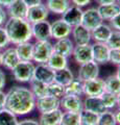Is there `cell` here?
<instances>
[{"label":"cell","instance_id":"6da1fadb","mask_svg":"<svg viewBox=\"0 0 120 125\" xmlns=\"http://www.w3.org/2000/svg\"><path fill=\"white\" fill-rule=\"evenodd\" d=\"M5 107L17 117H24L34 111L36 97L25 85H13L5 92Z\"/></svg>","mask_w":120,"mask_h":125},{"label":"cell","instance_id":"7a4b0ae2","mask_svg":"<svg viewBox=\"0 0 120 125\" xmlns=\"http://www.w3.org/2000/svg\"><path fill=\"white\" fill-rule=\"evenodd\" d=\"M3 27L7 33L11 45L13 46L33 40L32 24L26 19L9 18Z\"/></svg>","mask_w":120,"mask_h":125},{"label":"cell","instance_id":"3957f363","mask_svg":"<svg viewBox=\"0 0 120 125\" xmlns=\"http://www.w3.org/2000/svg\"><path fill=\"white\" fill-rule=\"evenodd\" d=\"M36 64L33 62L20 61L11 70V75L14 79L19 83H28L33 78V72Z\"/></svg>","mask_w":120,"mask_h":125},{"label":"cell","instance_id":"277c9868","mask_svg":"<svg viewBox=\"0 0 120 125\" xmlns=\"http://www.w3.org/2000/svg\"><path fill=\"white\" fill-rule=\"evenodd\" d=\"M53 52V44L51 41H34L33 56L34 64H46Z\"/></svg>","mask_w":120,"mask_h":125},{"label":"cell","instance_id":"5b68a950","mask_svg":"<svg viewBox=\"0 0 120 125\" xmlns=\"http://www.w3.org/2000/svg\"><path fill=\"white\" fill-rule=\"evenodd\" d=\"M100 73V66L94 61L85 62L78 66L77 70V78L83 83L98 77Z\"/></svg>","mask_w":120,"mask_h":125},{"label":"cell","instance_id":"8992f818","mask_svg":"<svg viewBox=\"0 0 120 125\" xmlns=\"http://www.w3.org/2000/svg\"><path fill=\"white\" fill-rule=\"evenodd\" d=\"M91 45H92L93 61L95 62H97L99 66L109 64L111 48L107 45V43L93 42V43H91Z\"/></svg>","mask_w":120,"mask_h":125},{"label":"cell","instance_id":"52a82bcc","mask_svg":"<svg viewBox=\"0 0 120 125\" xmlns=\"http://www.w3.org/2000/svg\"><path fill=\"white\" fill-rule=\"evenodd\" d=\"M33 39L36 41H51V24L48 20L32 24Z\"/></svg>","mask_w":120,"mask_h":125},{"label":"cell","instance_id":"ba28073f","mask_svg":"<svg viewBox=\"0 0 120 125\" xmlns=\"http://www.w3.org/2000/svg\"><path fill=\"white\" fill-rule=\"evenodd\" d=\"M103 21L96 7H87L86 10H83V17L80 24L90 31L93 30L96 26H98Z\"/></svg>","mask_w":120,"mask_h":125},{"label":"cell","instance_id":"9c48e42d","mask_svg":"<svg viewBox=\"0 0 120 125\" xmlns=\"http://www.w3.org/2000/svg\"><path fill=\"white\" fill-rule=\"evenodd\" d=\"M106 91V83L104 79L99 76L94 79L88 80L84 83V96L99 97Z\"/></svg>","mask_w":120,"mask_h":125},{"label":"cell","instance_id":"30bf717a","mask_svg":"<svg viewBox=\"0 0 120 125\" xmlns=\"http://www.w3.org/2000/svg\"><path fill=\"white\" fill-rule=\"evenodd\" d=\"M60 108L63 112L80 113L84 109L83 97L65 95L60 100Z\"/></svg>","mask_w":120,"mask_h":125},{"label":"cell","instance_id":"8fae6325","mask_svg":"<svg viewBox=\"0 0 120 125\" xmlns=\"http://www.w3.org/2000/svg\"><path fill=\"white\" fill-rule=\"evenodd\" d=\"M49 15H50V13L47 10V7H46L45 3L41 2L40 4H38V5L28 7L27 15H26V20H27L30 24H33V23H37L40 21L47 20Z\"/></svg>","mask_w":120,"mask_h":125},{"label":"cell","instance_id":"7c38bea8","mask_svg":"<svg viewBox=\"0 0 120 125\" xmlns=\"http://www.w3.org/2000/svg\"><path fill=\"white\" fill-rule=\"evenodd\" d=\"M72 58L77 65H82L85 62L93 61V53H92V45H75L72 52Z\"/></svg>","mask_w":120,"mask_h":125},{"label":"cell","instance_id":"4fadbf2b","mask_svg":"<svg viewBox=\"0 0 120 125\" xmlns=\"http://www.w3.org/2000/svg\"><path fill=\"white\" fill-rule=\"evenodd\" d=\"M70 38L74 43V45H87L91 44L92 42L91 31L82 24L72 27Z\"/></svg>","mask_w":120,"mask_h":125},{"label":"cell","instance_id":"5bb4252c","mask_svg":"<svg viewBox=\"0 0 120 125\" xmlns=\"http://www.w3.org/2000/svg\"><path fill=\"white\" fill-rule=\"evenodd\" d=\"M50 24H51V38L53 40L70 37L72 27L69 26L62 18L50 22Z\"/></svg>","mask_w":120,"mask_h":125},{"label":"cell","instance_id":"9a60e30c","mask_svg":"<svg viewBox=\"0 0 120 125\" xmlns=\"http://www.w3.org/2000/svg\"><path fill=\"white\" fill-rule=\"evenodd\" d=\"M83 9L71 4L68 7L66 11L61 16V18L67 23L69 26L74 27L80 24L82 22V17H83Z\"/></svg>","mask_w":120,"mask_h":125},{"label":"cell","instance_id":"2e32d148","mask_svg":"<svg viewBox=\"0 0 120 125\" xmlns=\"http://www.w3.org/2000/svg\"><path fill=\"white\" fill-rule=\"evenodd\" d=\"M56 108H60V100L55 98V97L47 95V96L36 99V106H34V109H37L39 112V114L51 112Z\"/></svg>","mask_w":120,"mask_h":125},{"label":"cell","instance_id":"e0dca14e","mask_svg":"<svg viewBox=\"0 0 120 125\" xmlns=\"http://www.w3.org/2000/svg\"><path fill=\"white\" fill-rule=\"evenodd\" d=\"M52 44H53V52L61 54V55L68 58L71 57L75 45L70 37L55 40V43H52Z\"/></svg>","mask_w":120,"mask_h":125},{"label":"cell","instance_id":"ac0fdd59","mask_svg":"<svg viewBox=\"0 0 120 125\" xmlns=\"http://www.w3.org/2000/svg\"><path fill=\"white\" fill-rule=\"evenodd\" d=\"M33 78L40 80L46 84H49L53 81L55 71L47 64H36L33 72Z\"/></svg>","mask_w":120,"mask_h":125},{"label":"cell","instance_id":"d6986e66","mask_svg":"<svg viewBox=\"0 0 120 125\" xmlns=\"http://www.w3.org/2000/svg\"><path fill=\"white\" fill-rule=\"evenodd\" d=\"M112 27L108 22L100 23L98 26H96L94 29L91 30V37L93 42H98V43H107L111 36Z\"/></svg>","mask_w":120,"mask_h":125},{"label":"cell","instance_id":"ffe728a7","mask_svg":"<svg viewBox=\"0 0 120 125\" xmlns=\"http://www.w3.org/2000/svg\"><path fill=\"white\" fill-rule=\"evenodd\" d=\"M9 18H21L26 19L28 6L23 2V0H13L11 3L5 9Z\"/></svg>","mask_w":120,"mask_h":125},{"label":"cell","instance_id":"44dd1931","mask_svg":"<svg viewBox=\"0 0 120 125\" xmlns=\"http://www.w3.org/2000/svg\"><path fill=\"white\" fill-rule=\"evenodd\" d=\"M20 62L18 57V54L15 49V46H9L5 49L2 50V65L1 67L11 71L15 66Z\"/></svg>","mask_w":120,"mask_h":125},{"label":"cell","instance_id":"7402d4cb","mask_svg":"<svg viewBox=\"0 0 120 125\" xmlns=\"http://www.w3.org/2000/svg\"><path fill=\"white\" fill-rule=\"evenodd\" d=\"M62 116H63V111L61 108H56L51 112L40 114L38 121L40 125H60Z\"/></svg>","mask_w":120,"mask_h":125},{"label":"cell","instance_id":"603a6c76","mask_svg":"<svg viewBox=\"0 0 120 125\" xmlns=\"http://www.w3.org/2000/svg\"><path fill=\"white\" fill-rule=\"evenodd\" d=\"M83 104H84V109L90 111L96 114H102L103 112L107 111L104 107V104L102 102L101 98L99 97H91V96H85L83 98Z\"/></svg>","mask_w":120,"mask_h":125},{"label":"cell","instance_id":"cb8c5ba5","mask_svg":"<svg viewBox=\"0 0 120 125\" xmlns=\"http://www.w3.org/2000/svg\"><path fill=\"white\" fill-rule=\"evenodd\" d=\"M98 13L103 22H109L112 18H114L120 11V5L117 2L109 3V4H101L96 6Z\"/></svg>","mask_w":120,"mask_h":125},{"label":"cell","instance_id":"d4e9b609","mask_svg":"<svg viewBox=\"0 0 120 125\" xmlns=\"http://www.w3.org/2000/svg\"><path fill=\"white\" fill-rule=\"evenodd\" d=\"M45 5L50 14L62 16L71 5L70 0H45Z\"/></svg>","mask_w":120,"mask_h":125},{"label":"cell","instance_id":"484cf974","mask_svg":"<svg viewBox=\"0 0 120 125\" xmlns=\"http://www.w3.org/2000/svg\"><path fill=\"white\" fill-rule=\"evenodd\" d=\"M19 60L22 62H33V43L32 41L24 42L15 46Z\"/></svg>","mask_w":120,"mask_h":125},{"label":"cell","instance_id":"4316f807","mask_svg":"<svg viewBox=\"0 0 120 125\" xmlns=\"http://www.w3.org/2000/svg\"><path fill=\"white\" fill-rule=\"evenodd\" d=\"M74 78H75V76H74V74H73L72 70L69 67H66L64 69H60V70L55 71L53 81H55V83L66 87V85L70 83Z\"/></svg>","mask_w":120,"mask_h":125},{"label":"cell","instance_id":"83f0119b","mask_svg":"<svg viewBox=\"0 0 120 125\" xmlns=\"http://www.w3.org/2000/svg\"><path fill=\"white\" fill-rule=\"evenodd\" d=\"M46 64H47L53 71H56V70L69 67L68 66L69 65L68 57H65L63 55H61V54L55 53V52H52V54L50 55V57L48 58V61H47Z\"/></svg>","mask_w":120,"mask_h":125},{"label":"cell","instance_id":"f1b7e54d","mask_svg":"<svg viewBox=\"0 0 120 125\" xmlns=\"http://www.w3.org/2000/svg\"><path fill=\"white\" fill-rule=\"evenodd\" d=\"M65 93H66V95L83 97L84 96V83L82 80H79L77 77H75L70 83L65 87Z\"/></svg>","mask_w":120,"mask_h":125},{"label":"cell","instance_id":"f546056e","mask_svg":"<svg viewBox=\"0 0 120 125\" xmlns=\"http://www.w3.org/2000/svg\"><path fill=\"white\" fill-rule=\"evenodd\" d=\"M29 90L32 91V93L33 94V96L37 98H41V97H44V96H47V85L44 83H42L40 80H37L33 78L32 80L29 81Z\"/></svg>","mask_w":120,"mask_h":125},{"label":"cell","instance_id":"4dcf8cb0","mask_svg":"<svg viewBox=\"0 0 120 125\" xmlns=\"http://www.w3.org/2000/svg\"><path fill=\"white\" fill-rule=\"evenodd\" d=\"M106 83V91L113 93L115 95H118L120 93V79L116 74H111L104 78Z\"/></svg>","mask_w":120,"mask_h":125},{"label":"cell","instance_id":"1f68e13d","mask_svg":"<svg viewBox=\"0 0 120 125\" xmlns=\"http://www.w3.org/2000/svg\"><path fill=\"white\" fill-rule=\"evenodd\" d=\"M18 117L10 109L3 107L0 109V125H17Z\"/></svg>","mask_w":120,"mask_h":125},{"label":"cell","instance_id":"d6a6232c","mask_svg":"<svg viewBox=\"0 0 120 125\" xmlns=\"http://www.w3.org/2000/svg\"><path fill=\"white\" fill-rule=\"evenodd\" d=\"M79 116H80L82 125H97L98 124L99 115L96 114V113L87 111V109H83L79 113Z\"/></svg>","mask_w":120,"mask_h":125},{"label":"cell","instance_id":"836d02e7","mask_svg":"<svg viewBox=\"0 0 120 125\" xmlns=\"http://www.w3.org/2000/svg\"><path fill=\"white\" fill-rule=\"evenodd\" d=\"M100 98H101L107 111H115L117 108V95L104 91L102 95L100 96Z\"/></svg>","mask_w":120,"mask_h":125},{"label":"cell","instance_id":"e575fe53","mask_svg":"<svg viewBox=\"0 0 120 125\" xmlns=\"http://www.w3.org/2000/svg\"><path fill=\"white\" fill-rule=\"evenodd\" d=\"M60 125H82L79 113L63 112Z\"/></svg>","mask_w":120,"mask_h":125},{"label":"cell","instance_id":"d590c367","mask_svg":"<svg viewBox=\"0 0 120 125\" xmlns=\"http://www.w3.org/2000/svg\"><path fill=\"white\" fill-rule=\"evenodd\" d=\"M47 94L49 96L55 97V98L61 100L66 95L65 87L64 85H62V84H60V83H55V81H52L51 83H49L47 85Z\"/></svg>","mask_w":120,"mask_h":125},{"label":"cell","instance_id":"8d00e7d4","mask_svg":"<svg viewBox=\"0 0 120 125\" xmlns=\"http://www.w3.org/2000/svg\"><path fill=\"white\" fill-rule=\"evenodd\" d=\"M97 125H117L114 111H106L100 114Z\"/></svg>","mask_w":120,"mask_h":125},{"label":"cell","instance_id":"74e56055","mask_svg":"<svg viewBox=\"0 0 120 125\" xmlns=\"http://www.w3.org/2000/svg\"><path fill=\"white\" fill-rule=\"evenodd\" d=\"M107 45L111 49H120V30L113 29L109 40L107 41Z\"/></svg>","mask_w":120,"mask_h":125},{"label":"cell","instance_id":"f35d334b","mask_svg":"<svg viewBox=\"0 0 120 125\" xmlns=\"http://www.w3.org/2000/svg\"><path fill=\"white\" fill-rule=\"evenodd\" d=\"M11 45L7 33L4 29V27H0V49L3 50L6 47H9Z\"/></svg>","mask_w":120,"mask_h":125},{"label":"cell","instance_id":"ab89813d","mask_svg":"<svg viewBox=\"0 0 120 125\" xmlns=\"http://www.w3.org/2000/svg\"><path fill=\"white\" fill-rule=\"evenodd\" d=\"M110 62L116 67L120 66V49H111Z\"/></svg>","mask_w":120,"mask_h":125},{"label":"cell","instance_id":"60d3db41","mask_svg":"<svg viewBox=\"0 0 120 125\" xmlns=\"http://www.w3.org/2000/svg\"><path fill=\"white\" fill-rule=\"evenodd\" d=\"M112 27V29L114 30H120V11L115 16L114 18H112L111 20L108 22Z\"/></svg>","mask_w":120,"mask_h":125},{"label":"cell","instance_id":"b9f144b4","mask_svg":"<svg viewBox=\"0 0 120 125\" xmlns=\"http://www.w3.org/2000/svg\"><path fill=\"white\" fill-rule=\"evenodd\" d=\"M70 2H71V4L76 5L84 10L85 7H87L91 4L93 2V0H70Z\"/></svg>","mask_w":120,"mask_h":125},{"label":"cell","instance_id":"7bdbcfd3","mask_svg":"<svg viewBox=\"0 0 120 125\" xmlns=\"http://www.w3.org/2000/svg\"><path fill=\"white\" fill-rule=\"evenodd\" d=\"M17 125H40L39 121L36 119H30V118H24L18 121Z\"/></svg>","mask_w":120,"mask_h":125},{"label":"cell","instance_id":"ee69618b","mask_svg":"<svg viewBox=\"0 0 120 125\" xmlns=\"http://www.w3.org/2000/svg\"><path fill=\"white\" fill-rule=\"evenodd\" d=\"M9 19V16H7V13L4 7H2L0 5V27H3L5 24V22Z\"/></svg>","mask_w":120,"mask_h":125},{"label":"cell","instance_id":"f6af8a7d","mask_svg":"<svg viewBox=\"0 0 120 125\" xmlns=\"http://www.w3.org/2000/svg\"><path fill=\"white\" fill-rule=\"evenodd\" d=\"M6 85V73L0 68V90H3Z\"/></svg>","mask_w":120,"mask_h":125},{"label":"cell","instance_id":"bcb514c9","mask_svg":"<svg viewBox=\"0 0 120 125\" xmlns=\"http://www.w3.org/2000/svg\"><path fill=\"white\" fill-rule=\"evenodd\" d=\"M5 100H6V94L3 90H0V109L5 107Z\"/></svg>","mask_w":120,"mask_h":125},{"label":"cell","instance_id":"7dc6e473","mask_svg":"<svg viewBox=\"0 0 120 125\" xmlns=\"http://www.w3.org/2000/svg\"><path fill=\"white\" fill-rule=\"evenodd\" d=\"M23 2H24L28 7H32V6L40 4L41 2H43V0H23Z\"/></svg>","mask_w":120,"mask_h":125},{"label":"cell","instance_id":"c3c4849f","mask_svg":"<svg viewBox=\"0 0 120 125\" xmlns=\"http://www.w3.org/2000/svg\"><path fill=\"white\" fill-rule=\"evenodd\" d=\"M97 5H101V4H109V3H114L116 2V0H93Z\"/></svg>","mask_w":120,"mask_h":125},{"label":"cell","instance_id":"681fc988","mask_svg":"<svg viewBox=\"0 0 120 125\" xmlns=\"http://www.w3.org/2000/svg\"><path fill=\"white\" fill-rule=\"evenodd\" d=\"M114 115H115V119L116 122H117V125H120V108H116L114 111Z\"/></svg>","mask_w":120,"mask_h":125},{"label":"cell","instance_id":"f907efd6","mask_svg":"<svg viewBox=\"0 0 120 125\" xmlns=\"http://www.w3.org/2000/svg\"><path fill=\"white\" fill-rule=\"evenodd\" d=\"M11 1H13V0H0V5L2 7H4V9H6L11 3Z\"/></svg>","mask_w":120,"mask_h":125},{"label":"cell","instance_id":"816d5d0a","mask_svg":"<svg viewBox=\"0 0 120 125\" xmlns=\"http://www.w3.org/2000/svg\"><path fill=\"white\" fill-rule=\"evenodd\" d=\"M115 74L117 75V77L120 79V66H119V67H117V69H116V73Z\"/></svg>","mask_w":120,"mask_h":125},{"label":"cell","instance_id":"f5cc1de1","mask_svg":"<svg viewBox=\"0 0 120 125\" xmlns=\"http://www.w3.org/2000/svg\"><path fill=\"white\" fill-rule=\"evenodd\" d=\"M117 107L120 108V93L117 95Z\"/></svg>","mask_w":120,"mask_h":125},{"label":"cell","instance_id":"db71d44e","mask_svg":"<svg viewBox=\"0 0 120 125\" xmlns=\"http://www.w3.org/2000/svg\"><path fill=\"white\" fill-rule=\"evenodd\" d=\"M1 65H2V50L0 49V68H1Z\"/></svg>","mask_w":120,"mask_h":125},{"label":"cell","instance_id":"11a10c76","mask_svg":"<svg viewBox=\"0 0 120 125\" xmlns=\"http://www.w3.org/2000/svg\"><path fill=\"white\" fill-rule=\"evenodd\" d=\"M116 2H117V3H118V4L120 5V0H116Z\"/></svg>","mask_w":120,"mask_h":125}]
</instances>
